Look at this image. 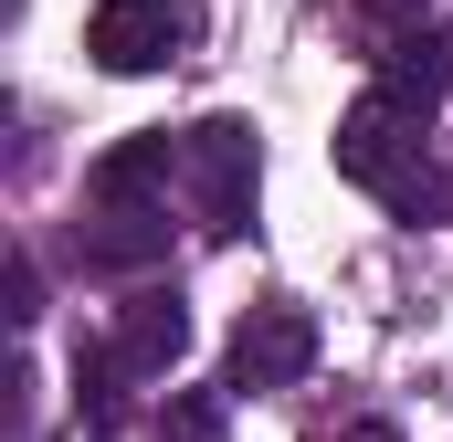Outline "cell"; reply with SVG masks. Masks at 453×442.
<instances>
[{
	"label": "cell",
	"mask_w": 453,
	"mask_h": 442,
	"mask_svg": "<svg viewBox=\"0 0 453 442\" xmlns=\"http://www.w3.org/2000/svg\"><path fill=\"white\" fill-rule=\"evenodd\" d=\"M169 253V211H106L96 201V221H74V263L85 274H148Z\"/></svg>",
	"instance_id": "52a82bcc"
},
{
	"label": "cell",
	"mask_w": 453,
	"mask_h": 442,
	"mask_svg": "<svg viewBox=\"0 0 453 442\" xmlns=\"http://www.w3.org/2000/svg\"><path fill=\"white\" fill-rule=\"evenodd\" d=\"M358 11H369V32H380V42H401V32L422 21V0H358Z\"/></svg>",
	"instance_id": "7c38bea8"
},
{
	"label": "cell",
	"mask_w": 453,
	"mask_h": 442,
	"mask_svg": "<svg viewBox=\"0 0 453 442\" xmlns=\"http://www.w3.org/2000/svg\"><path fill=\"white\" fill-rule=\"evenodd\" d=\"M317 369V316L306 306H253L232 327V358H222V390H296Z\"/></svg>",
	"instance_id": "277c9868"
},
{
	"label": "cell",
	"mask_w": 453,
	"mask_h": 442,
	"mask_svg": "<svg viewBox=\"0 0 453 442\" xmlns=\"http://www.w3.org/2000/svg\"><path fill=\"white\" fill-rule=\"evenodd\" d=\"M327 158H338L348 190H369L390 221H453V169L422 148V116H401L390 95H369V106L338 116V137H327Z\"/></svg>",
	"instance_id": "6da1fadb"
},
{
	"label": "cell",
	"mask_w": 453,
	"mask_h": 442,
	"mask_svg": "<svg viewBox=\"0 0 453 442\" xmlns=\"http://www.w3.org/2000/svg\"><path fill=\"white\" fill-rule=\"evenodd\" d=\"M180 148H190V137H169V126H137L127 148H106V158L85 169V201H106V211H158V190L180 179Z\"/></svg>",
	"instance_id": "8992f818"
},
{
	"label": "cell",
	"mask_w": 453,
	"mask_h": 442,
	"mask_svg": "<svg viewBox=\"0 0 453 442\" xmlns=\"http://www.w3.org/2000/svg\"><path fill=\"white\" fill-rule=\"evenodd\" d=\"M443 85H453V42L433 32V21H411L401 42H380V95H390L401 116H433Z\"/></svg>",
	"instance_id": "ba28073f"
},
{
	"label": "cell",
	"mask_w": 453,
	"mask_h": 442,
	"mask_svg": "<svg viewBox=\"0 0 453 442\" xmlns=\"http://www.w3.org/2000/svg\"><path fill=\"white\" fill-rule=\"evenodd\" d=\"M169 442H222V400H211V390L169 400Z\"/></svg>",
	"instance_id": "30bf717a"
},
{
	"label": "cell",
	"mask_w": 453,
	"mask_h": 442,
	"mask_svg": "<svg viewBox=\"0 0 453 442\" xmlns=\"http://www.w3.org/2000/svg\"><path fill=\"white\" fill-rule=\"evenodd\" d=\"M201 42V0H106L96 21H85V53L106 64V74H158V64H180Z\"/></svg>",
	"instance_id": "3957f363"
},
{
	"label": "cell",
	"mask_w": 453,
	"mask_h": 442,
	"mask_svg": "<svg viewBox=\"0 0 453 442\" xmlns=\"http://www.w3.org/2000/svg\"><path fill=\"white\" fill-rule=\"evenodd\" d=\"M42 316V274H32V253H11V327H32Z\"/></svg>",
	"instance_id": "8fae6325"
},
{
	"label": "cell",
	"mask_w": 453,
	"mask_h": 442,
	"mask_svg": "<svg viewBox=\"0 0 453 442\" xmlns=\"http://www.w3.org/2000/svg\"><path fill=\"white\" fill-rule=\"evenodd\" d=\"M116 369L127 379H169L180 358H190V306H180V285H137L127 306H116Z\"/></svg>",
	"instance_id": "5b68a950"
},
{
	"label": "cell",
	"mask_w": 453,
	"mask_h": 442,
	"mask_svg": "<svg viewBox=\"0 0 453 442\" xmlns=\"http://www.w3.org/2000/svg\"><path fill=\"white\" fill-rule=\"evenodd\" d=\"M180 179H190V211L211 242H242L253 232V179H264V137L253 116H201L190 148H180Z\"/></svg>",
	"instance_id": "7a4b0ae2"
},
{
	"label": "cell",
	"mask_w": 453,
	"mask_h": 442,
	"mask_svg": "<svg viewBox=\"0 0 453 442\" xmlns=\"http://www.w3.org/2000/svg\"><path fill=\"white\" fill-rule=\"evenodd\" d=\"M74 400H85V422H116V411H127V369H116V347H85V358H74Z\"/></svg>",
	"instance_id": "9c48e42d"
},
{
	"label": "cell",
	"mask_w": 453,
	"mask_h": 442,
	"mask_svg": "<svg viewBox=\"0 0 453 442\" xmlns=\"http://www.w3.org/2000/svg\"><path fill=\"white\" fill-rule=\"evenodd\" d=\"M338 442H401V432H390V422H348Z\"/></svg>",
	"instance_id": "4fadbf2b"
}]
</instances>
